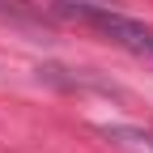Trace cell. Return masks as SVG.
I'll return each instance as SVG.
<instances>
[{
    "label": "cell",
    "instance_id": "6da1fadb",
    "mask_svg": "<svg viewBox=\"0 0 153 153\" xmlns=\"http://www.w3.org/2000/svg\"><path fill=\"white\" fill-rule=\"evenodd\" d=\"M72 17L85 22L89 30H98L102 38H111L115 47L153 60V26L136 22V17H128V13H115V9H106V4H72Z\"/></svg>",
    "mask_w": 153,
    "mask_h": 153
}]
</instances>
